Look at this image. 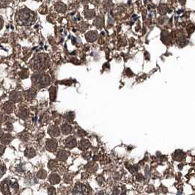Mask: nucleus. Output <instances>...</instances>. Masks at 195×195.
Returning a JSON list of instances; mask_svg holds the SVG:
<instances>
[{
	"label": "nucleus",
	"instance_id": "1",
	"mask_svg": "<svg viewBox=\"0 0 195 195\" xmlns=\"http://www.w3.org/2000/svg\"><path fill=\"white\" fill-rule=\"evenodd\" d=\"M36 20V14L27 8L22 9L16 15V21L23 26H29Z\"/></svg>",
	"mask_w": 195,
	"mask_h": 195
},
{
	"label": "nucleus",
	"instance_id": "2",
	"mask_svg": "<svg viewBox=\"0 0 195 195\" xmlns=\"http://www.w3.org/2000/svg\"><path fill=\"white\" fill-rule=\"evenodd\" d=\"M0 188L5 195H15L19 189V184L13 179H6L2 183Z\"/></svg>",
	"mask_w": 195,
	"mask_h": 195
},
{
	"label": "nucleus",
	"instance_id": "3",
	"mask_svg": "<svg viewBox=\"0 0 195 195\" xmlns=\"http://www.w3.org/2000/svg\"><path fill=\"white\" fill-rule=\"evenodd\" d=\"M32 81L34 86L38 88H44L50 84V77L48 74L38 72L32 76Z\"/></svg>",
	"mask_w": 195,
	"mask_h": 195
},
{
	"label": "nucleus",
	"instance_id": "4",
	"mask_svg": "<svg viewBox=\"0 0 195 195\" xmlns=\"http://www.w3.org/2000/svg\"><path fill=\"white\" fill-rule=\"evenodd\" d=\"M48 66V58L46 54H38L35 56L31 62V67L34 70H44Z\"/></svg>",
	"mask_w": 195,
	"mask_h": 195
},
{
	"label": "nucleus",
	"instance_id": "5",
	"mask_svg": "<svg viewBox=\"0 0 195 195\" xmlns=\"http://www.w3.org/2000/svg\"><path fill=\"white\" fill-rule=\"evenodd\" d=\"M73 195H90V189L83 184H77L73 191Z\"/></svg>",
	"mask_w": 195,
	"mask_h": 195
},
{
	"label": "nucleus",
	"instance_id": "6",
	"mask_svg": "<svg viewBox=\"0 0 195 195\" xmlns=\"http://www.w3.org/2000/svg\"><path fill=\"white\" fill-rule=\"evenodd\" d=\"M46 147L47 150L51 152L55 151L57 147V143L56 141L53 139H47L46 144Z\"/></svg>",
	"mask_w": 195,
	"mask_h": 195
},
{
	"label": "nucleus",
	"instance_id": "7",
	"mask_svg": "<svg viewBox=\"0 0 195 195\" xmlns=\"http://www.w3.org/2000/svg\"><path fill=\"white\" fill-rule=\"evenodd\" d=\"M65 145L68 148H74L76 146V139L74 137H69L65 140Z\"/></svg>",
	"mask_w": 195,
	"mask_h": 195
},
{
	"label": "nucleus",
	"instance_id": "8",
	"mask_svg": "<svg viewBox=\"0 0 195 195\" xmlns=\"http://www.w3.org/2000/svg\"><path fill=\"white\" fill-rule=\"evenodd\" d=\"M48 133L52 137H57L60 135V129L57 125H51L48 129Z\"/></svg>",
	"mask_w": 195,
	"mask_h": 195
},
{
	"label": "nucleus",
	"instance_id": "9",
	"mask_svg": "<svg viewBox=\"0 0 195 195\" xmlns=\"http://www.w3.org/2000/svg\"><path fill=\"white\" fill-rule=\"evenodd\" d=\"M14 109H15V105H14L13 102L7 101L4 104L3 109L6 113L10 114L13 112Z\"/></svg>",
	"mask_w": 195,
	"mask_h": 195
},
{
	"label": "nucleus",
	"instance_id": "10",
	"mask_svg": "<svg viewBox=\"0 0 195 195\" xmlns=\"http://www.w3.org/2000/svg\"><path fill=\"white\" fill-rule=\"evenodd\" d=\"M16 115L19 116L21 118L25 119L27 118V116H28V110H27L26 108H23V107H21L19 109L18 112L16 113Z\"/></svg>",
	"mask_w": 195,
	"mask_h": 195
},
{
	"label": "nucleus",
	"instance_id": "11",
	"mask_svg": "<svg viewBox=\"0 0 195 195\" xmlns=\"http://www.w3.org/2000/svg\"><path fill=\"white\" fill-rule=\"evenodd\" d=\"M69 153L68 152L64 151V150H60L57 155V158H58L60 161H65L67 158H68Z\"/></svg>",
	"mask_w": 195,
	"mask_h": 195
},
{
	"label": "nucleus",
	"instance_id": "12",
	"mask_svg": "<svg viewBox=\"0 0 195 195\" xmlns=\"http://www.w3.org/2000/svg\"><path fill=\"white\" fill-rule=\"evenodd\" d=\"M10 99L12 102H19L21 101V95L18 92H13L10 95Z\"/></svg>",
	"mask_w": 195,
	"mask_h": 195
},
{
	"label": "nucleus",
	"instance_id": "13",
	"mask_svg": "<svg viewBox=\"0 0 195 195\" xmlns=\"http://www.w3.org/2000/svg\"><path fill=\"white\" fill-rule=\"evenodd\" d=\"M13 139V137L10 134H5V135H2L1 137V142L5 145H7L10 143Z\"/></svg>",
	"mask_w": 195,
	"mask_h": 195
},
{
	"label": "nucleus",
	"instance_id": "14",
	"mask_svg": "<svg viewBox=\"0 0 195 195\" xmlns=\"http://www.w3.org/2000/svg\"><path fill=\"white\" fill-rule=\"evenodd\" d=\"M49 180H50L51 184H58L59 182L60 181V178L57 174L56 173H53L51 175L50 178H49Z\"/></svg>",
	"mask_w": 195,
	"mask_h": 195
},
{
	"label": "nucleus",
	"instance_id": "15",
	"mask_svg": "<svg viewBox=\"0 0 195 195\" xmlns=\"http://www.w3.org/2000/svg\"><path fill=\"white\" fill-rule=\"evenodd\" d=\"M55 8L60 13H65L67 10V7L65 5H64L62 2H57L55 5Z\"/></svg>",
	"mask_w": 195,
	"mask_h": 195
},
{
	"label": "nucleus",
	"instance_id": "16",
	"mask_svg": "<svg viewBox=\"0 0 195 195\" xmlns=\"http://www.w3.org/2000/svg\"><path fill=\"white\" fill-rule=\"evenodd\" d=\"M90 146V143L89 142V141H87V140L86 139H84V140H82L80 142V143H79V145H78V147H79V148L81 149V150H85V149H87Z\"/></svg>",
	"mask_w": 195,
	"mask_h": 195
},
{
	"label": "nucleus",
	"instance_id": "17",
	"mask_svg": "<svg viewBox=\"0 0 195 195\" xmlns=\"http://www.w3.org/2000/svg\"><path fill=\"white\" fill-rule=\"evenodd\" d=\"M35 150L32 148H27V150L24 152V154H25L26 156L29 158H31L32 157H34L35 155Z\"/></svg>",
	"mask_w": 195,
	"mask_h": 195
},
{
	"label": "nucleus",
	"instance_id": "18",
	"mask_svg": "<svg viewBox=\"0 0 195 195\" xmlns=\"http://www.w3.org/2000/svg\"><path fill=\"white\" fill-rule=\"evenodd\" d=\"M72 127L68 124H65L62 126V131L64 134H68L71 132Z\"/></svg>",
	"mask_w": 195,
	"mask_h": 195
},
{
	"label": "nucleus",
	"instance_id": "19",
	"mask_svg": "<svg viewBox=\"0 0 195 195\" xmlns=\"http://www.w3.org/2000/svg\"><path fill=\"white\" fill-rule=\"evenodd\" d=\"M35 95H36V92H35L34 90L31 89V90H28L27 92V93H26V97H27V99H28V100H32V99H33L34 98H35Z\"/></svg>",
	"mask_w": 195,
	"mask_h": 195
},
{
	"label": "nucleus",
	"instance_id": "20",
	"mask_svg": "<svg viewBox=\"0 0 195 195\" xmlns=\"http://www.w3.org/2000/svg\"><path fill=\"white\" fill-rule=\"evenodd\" d=\"M49 92H50V99L51 101H54L56 98V89L54 87H52L49 90Z\"/></svg>",
	"mask_w": 195,
	"mask_h": 195
},
{
	"label": "nucleus",
	"instance_id": "21",
	"mask_svg": "<svg viewBox=\"0 0 195 195\" xmlns=\"http://www.w3.org/2000/svg\"><path fill=\"white\" fill-rule=\"evenodd\" d=\"M48 168L50 169V170H54V169L57 168V162L54 160H51L50 161H49V163H48Z\"/></svg>",
	"mask_w": 195,
	"mask_h": 195
},
{
	"label": "nucleus",
	"instance_id": "22",
	"mask_svg": "<svg viewBox=\"0 0 195 195\" xmlns=\"http://www.w3.org/2000/svg\"><path fill=\"white\" fill-rule=\"evenodd\" d=\"M19 138L22 140V141H23V142L27 141L29 139L28 134H27V132H22V133H21L20 134H19Z\"/></svg>",
	"mask_w": 195,
	"mask_h": 195
},
{
	"label": "nucleus",
	"instance_id": "23",
	"mask_svg": "<svg viewBox=\"0 0 195 195\" xmlns=\"http://www.w3.org/2000/svg\"><path fill=\"white\" fill-rule=\"evenodd\" d=\"M37 176H38V178H39L44 179L46 178V177L47 176V173H46V172L45 170H40V171H39V172H38V173Z\"/></svg>",
	"mask_w": 195,
	"mask_h": 195
},
{
	"label": "nucleus",
	"instance_id": "24",
	"mask_svg": "<svg viewBox=\"0 0 195 195\" xmlns=\"http://www.w3.org/2000/svg\"><path fill=\"white\" fill-rule=\"evenodd\" d=\"M65 118H66L67 120H68V121L74 120V112H68V113H67V115H65Z\"/></svg>",
	"mask_w": 195,
	"mask_h": 195
},
{
	"label": "nucleus",
	"instance_id": "25",
	"mask_svg": "<svg viewBox=\"0 0 195 195\" xmlns=\"http://www.w3.org/2000/svg\"><path fill=\"white\" fill-rule=\"evenodd\" d=\"M5 170H6V168H5V165H4L3 163L0 161V177H2V175H4V173L5 172Z\"/></svg>",
	"mask_w": 195,
	"mask_h": 195
},
{
	"label": "nucleus",
	"instance_id": "26",
	"mask_svg": "<svg viewBox=\"0 0 195 195\" xmlns=\"http://www.w3.org/2000/svg\"><path fill=\"white\" fill-rule=\"evenodd\" d=\"M48 194L49 195H54V194H56L55 188H54V187H50V188H48Z\"/></svg>",
	"mask_w": 195,
	"mask_h": 195
},
{
	"label": "nucleus",
	"instance_id": "27",
	"mask_svg": "<svg viewBox=\"0 0 195 195\" xmlns=\"http://www.w3.org/2000/svg\"><path fill=\"white\" fill-rule=\"evenodd\" d=\"M5 129L8 131H11L13 130V125L10 123H7L6 125H5Z\"/></svg>",
	"mask_w": 195,
	"mask_h": 195
},
{
	"label": "nucleus",
	"instance_id": "28",
	"mask_svg": "<svg viewBox=\"0 0 195 195\" xmlns=\"http://www.w3.org/2000/svg\"><path fill=\"white\" fill-rule=\"evenodd\" d=\"M6 120V116L4 114L0 113V123H2V122L5 121Z\"/></svg>",
	"mask_w": 195,
	"mask_h": 195
},
{
	"label": "nucleus",
	"instance_id": "29",
	"mask_svg": "<svg viewBox=\"0 0 195 195\" xmlns=\"http://www.w3.org/2000/svg\"><path fill=\"white\" fill-rule=\"evenodd\" d=\"M5 148L3 145H0V155H2V154L4 153V152H5Z\"/></svg>",
	"mask_w": 195,
	"mask_h": 195
},
{
	"label": "nucleus",
	"instance_id": "30",
	"mask_svg": "<svg viewBox=\"0 0 195 195\" xmlns=\"http://www.w3.org/2000/svg\"><path fill=\"white\" fill-rule=\"evenodd\" d=\"M2 26H3V19H2V17L0 16V29H2Z\"/></svg>",
	"mask_w": 195,
	"mask_h": 195
},
{
	"label": "nucleus",
	"instance_id": "31",
	"mask_svg": "<svg viewBox=\"0 0 195 195\" xmlns=\"http://www.w3.org/2000/svg\"><path fill=\"white\" fill-rule=\"evenodd\" d=\"M2 135H3V131H2V129H0V137H2Z\"/></svg>",
	"mask_w": 195,
	"mask_h": 195
}]
</instances>
